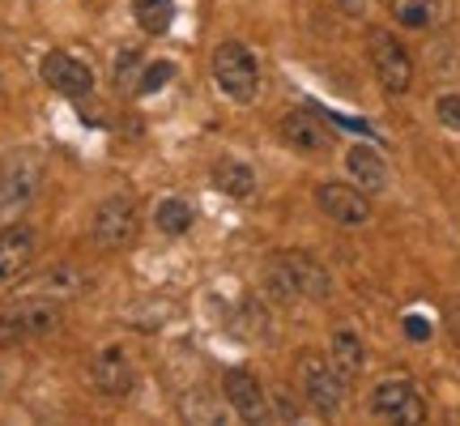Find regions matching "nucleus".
<instances>
[{"mask_svg":"<svg viewBox=\"0 0 460 426\" xmlns=\"http://www.w3.org/2000/svg\"><path fill=\"white\" fill-rule=\"evenodd\" d=\"M329 359L337 362V371H341L345 379H354V376H362V367H367V345H362V337L354 328H337L329 342Z\"/></svg>","mask_w":460,"mask_h":426,"instance_id":"18","label":"nucleus"},{"mask_svg":"<svg viewBox=\"0 0 460 426\" xmlns=\"http://www.w3.org/2000/svg\"><path fill=\"white\" fill-rule=\"evenodd\" d=\"M154 222L163 235H183V230L192 226V209H188V200H158V209H154Z\"/></svg>","mask_w":460,"mask_h":426,"instance_id":"22","label":"nucleus"},{"mask_svg":"<svg viewBox=\"0 0 460 426\" xmlns=\"http://www.w3.org/2000/svg\"><path fill=\"white\" fill-rule=\"evenodd\" d=\"M332 4H341L345 13H354V17L367 13V0H332Z\"/></svg>","mask_w":460,"mask_h":426,"instance_id":"27","label":"nucleus"},{"mask_svg":"<svg viewBox=\"0 0 460 426\" xmlns=\"http://www.w3.org/2000/svg\"><path fill=\"white\" fill-rule=\"evenodd\" d=\"M0 393H4V371H0Z\"/></svg>","mask_w":460,"mask_h":426,"instance_id":"28","label":"nucleus"},{"mask_svg":"<svg viewBox=\"0 0 460 426\" xmlns=\"http://www.w3.org/2000/svg\"><path fill=\"white\" fill-rule=\"evenodd\" d=\"M295 376H298V393L307 396V405H312L315 413H324V418L341 413L345 384H349V379L337 371V362L324 359V354H315V350H303L295 362Z\"/></svg>","mask_w":460,"mask_h":426,"instance_id":"2","label":"nucleus"},{"mask_svg":"<svg viewBox=\"0 0 460 426\" xmlns=\"http://www.w3.org/2000/svg\"><path fill=\"white\" fill-rule=\"evenodd\" d=\"M435 115H439L444 129L460 132V94H439V99H435Z\"/></svg>","mask_w":460,"mask_h":426,"instance_id":"24","label":"nucleus"},{"mask_svg":"<svg viewBox=\"0 0 460 426\" xmlns=\"http://www.w3.org/2000/svg\"><path fill=\"white\" fill-rule=\"evenodd\" d=\"M90 239L102 247V252H124V247L137 239V200L132 197H107L94 205V217H90Z\"/></svg>","mask_w":460,"mask_h":426,"instance_id":"5","label":"nucleus"},{"mask_svg":"<svg viewBox=\"0 0 460 426\" xmlns=\"http://www.w3.org/2000/svg\"><path fill=\"white\" fill-rule=\"evenodd\" d=\"M209 180H214L217 192H226V197H234V200H247L256 192V171L247 163H239V158H217V163L209 166Z\"/></svg>","mask_w":460,"mask_h":426,"instance_id":"17","label":"nucleus"},{"mask_svg":"<svg viewBox=\"0 0 460 426\" xmlns=\"http://www.w3.org/2000/svg\"><path fill=\"white\" fill-rule=\"evenodd\" d=\"M39 73H43V82H48L56 94H65V99H82V94L94 90V68L85 65V60H77V56H68V51H48Z\"/></svg>","mask_w":460,"mask_h":426,"instance_id":"9","label":"nucleus"},{"mask_svg":"<svg viewBox=\"0 0 460 426\" xmlns=\"http://www.w3.org/2000/svg\"><path fill=\"white\" fill-rule=\"evenodd\" d=\"M371 413L384 422H427V401L410 379H384L371 393Z\"/></svg>","mask_w":460,"mask_h":426,"instance_id":"7","label":"nucleus"},{"mask_svg":"<svg viewBox=\"0 0 460 426\" xmlns=\"http://www.w3.org/2000/svg\"><path fill=\"white\" fill-rule=\"evenodd\" d=\"M43 171H48V158L34 146H17L0 158V226L17 222L31 209V200L39 197V183H43Z\"/></svg>","mask_w":460,"mask_h":426,"instance_id":"1","label":"nucleus"},{"mask_svg":"<svg viewBox=\"0 0 460 426\" xmlns=\"http://www.w3.org/2000/svg\"><path fill=\"white\" fill-rule=\"evenodd\" d=\"M132 13L146 34H166L175 22V0H132Z\"/></svg>","mask_w":460,"mask_h":426,"instance_id":"20","label":"nucleus"},{"mask_svg":"<svg viewBox=\"0 0 460 426\" xmlns=\"http://www.w3.org/2000/svg\"><path fill=\"white\" fill-rule=\"evenodd\" d=\"M171 77H175V68L166 65V60H163V65H149V68H146V77H141V85H137V90H141V94H154V90H163V85L171 82Z\"/></svg>","mask_w":460,"mask_h":426,"instance_id":"25","label":"nucleus"},{"mask_svg":"<svg viewBox=\"0 0 460 426\" xmlns=\"http://www.w3.org/2000/svg\"><path fill=\"white\" fill-rule=\"evenodd\" d=\"M281 264H286V273L295 281L298 298H315V303H324L332 295V278L329 269L315 261L312 252H281Z\"/></svg>","mask_w":460,"mask_h":426,"instance_id":"13","label":"nucleus"},{"mask_svg":"<svg viewBox=\"0 0 460 426\" xmlns=\"http://www.w3.org/2000/svg\"><path fill=\"white\" fill-rule=\"evenodd\" d=\"M222 396H226V405L243 422H264L269 418V393H264V384L252 371H243V367H230L226 376H222Z\"/></svg>","mask_w":460,"mask_h":426,"instance_id":"8","label":"nucleus"},{"mask_svg":"<svg viewBox=\"0 0 460 426\" xmlns=\"http://www.w3.org/2000/svg\"><path fill=\"white\" fill-rule=\"evenodd\" d=\"M17 342H26L22 328L9 320V312H0V350H9V345H17Z\"/></svg>","mask_w":460,"mask_h":426,"instance_id":"26","label":"nucleus"},{"mask_svg":"<svg viewBox=\"0 0 460 426\" xmlns=\"http://www.w3.org/2000/svg\"><path fill=\"white\" fill-rule=\"evenodd\" d=\"M345 171H349V180L358 183L362 192H384L388 188V163L379 158V149L371 146H349V154H345Z\"/></svg>","mask_w":460,"mask_h":426,"instance_id":"16","label":"nucleus"},{"mask_svg":"<svg viewBox=\"0 0 460 426\" xmlns=\"http://www.w3.org/2000/svg\"><path fill=\"white\" fill-rule=\"evenodd\" d=\"M137 65H141V51L119 48V56H115V85L119 90H128V82H137Z\"/></svg>","mask_w":460,"mask_h":426,"instance_id":"23","label":"nucleus"},{"mask_svg":"<svg viewBox=\"0 0 460 426\" xmlns=\"http://www.w3.org/2000/svg\"><path fill=\"white\" fill-rule=\"evenodd\" d=\"M90 384H94V393L107 396V401L128 396L132 384H137L128 354H124L119 345H107V350H99V354H94V362H90Z\"/></svg>","mask_w":460,"mask_h":426,"instance_id":"10","label":"nucleus"},{"mask_svg":"<svg viewBox=\"0 0 460 426\" xmlns=\"http://www.w3.org/2000/svg\"><path fill=\"white\" fill-rule=\"evenodd\" d=\"M85 286H90V278H85L82 269H73V264H51V269H43V273H34L26 281V290L39 298H73V295H82Z\"/></svg>","mask_w":460,"mask_h":426,"instance_id":"15","label":"nucleus"},{"mask_svg":"<svg viewBox=\"0 0 460 426\" xmlns=\"http://www.w3.org/2000/svg\"><path fill=\"white\" fill-rule=\"evenodd\" d=\"M214 82L230 102H252L261 94V65H256V56H252L247 43H239V39L217 43L214 48Z\"/></svg>","mask_w":460,"mask_h":426,"instance_id":"3","label":"nucleus"},{"mask_svg":"<svg viewBox=\"0 0 460 426\" xmlns=\"http://www.w3.org/2000/svg\"><path fill=\"white\" fill-rule=\"evenodd\" d=\"M388 13L410 31H427L439 17V0H388Z\"/></svg>","mask_w":460,"mask_h":426,"instance_id":"19","label":"nucleus"},{"mask_svg":"<svg viewBox=\"0 0 460 426\" xmlns=\"http://www.w3.org/2000/svg\"><path fill=\"white\" fill-rule=\"evenodd\" d=\"M34 252H39V235H34L31 226H22V222L0 226V286L26 278Z\"/></svg>","mask_w":460,"mask_h":426,"instance_id":"11","label":"nucleus"},{"mask_svg":"<svg viewBox=\"0 0 460 426\" xmlns=\"http://www.w3.org/2000/svg\"><path fill=\"white\" fill-rule=\"evenodd\" d=\"M367 56H371V68H376V82L388 90V94H410L413 85V56L405 51V43L388 31H371L367 34Z\"/></svg>","mask_w":460,"mask_h":426,"instance_id":"4","label":"nucleus"},{"mask_svg":"<svg viewBox=\"0 0 460 426\" xmlns=\"http://www.w3.org/2000/svg\"><path fill=\"white\" fill-rule=\"evenodd\" d=\"M261 286H264V295L278 298V303H298V290H295V281H290V273H286V264H281V252L264 264Z\"/></svg>","mask_w":460,"mask_h":426,"instance_id":"21","label":"nucleus"},{"mask_svg":"<svg viewBox=\"0 0 460 426\" xmlns=\"http://www.w3.org/2000/svg\"><path fill=\"white\" fill-rule=\"evenodd\" d=\"M281 141L295 149V154H329V149H332V132L320 124V115L295 107V111L281 115Z\"/></svg>","mask_w":460,"mask_h":426,"instance_id":"12","label":"nucleus"},{"mask_svg":"<svg viewBox=\"0 0 460 426\" xmlns=\"http://www.w3.org/2000/svg\"><path fill=\"white\" fill-rule=\"evenodd\" d=\"M9 312V320H13L17 328H22V337H48V333H56L60 328V307H56V298H22V303H13V307H4Z\"/></svg>","mask_w":460,"mask_h":426,"instance_id":"14","label":"nucleus"},{"mask_svg":"<svg viewBox=\"0 0 460 426\" xmlns=\"http://www.w3.org/2000/svg\"><path fill=\"white\" fill-rule=\"evenodd\" d=\"M315 205L324 217H332L337 226H367L371 222V200L358 183H341V180H324L315 188Z\"/></svg>","mask_w":460,"mask_h":426,"instance_id":"6","label":"nucleus"}]
</instances>
